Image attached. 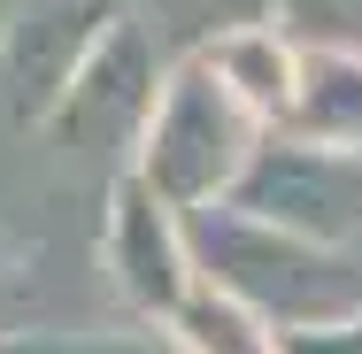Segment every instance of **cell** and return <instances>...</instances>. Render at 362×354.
Returning <instances> with one entry per match:
<instances>
[{"mask_svg":"<svg viewBox=\"0 0 362 354\" xmlns=\"http://www.w3.org/2000/svg\"><path fill=\"white\" fill-rule=\"evenodd\" d=\"M193 231V262H201V285L255 308L270 331H308V324H339V316H362V278L347 270L339 247H316V239H293L262 216L231 208H193L185 216Z\"/></svg>","mask_w":362,"mask_h":354,"instance_id":"obj_1","label":"cell"},{"mask_svg":"<svg viewBox=\"0 0 362 354\" xmlns=\"http://www.w3.org/2000/svg\"><path fill=\"white\" fill-rule=\"evenodd\" d=\"M262 139H270V124L201 54H185V62H170V85H162V100L146 116V139L132 154V177L154 185L177 216H193V208L231 201V185L247 177Z\"/></svg>","mask_w":362,"mask_h":354,"instance_id":"obj_2","label":"cell"},{"mask_svg":"<svg viewBox=\"0 0 362 354\" xmlns=\"http://www.w3.org/2000/svg\"><path fill=\"white\" fill-rule=\"evenodd\" d=\"M231 208L262 216L293 239H316V247H355L362 239V154L270 131L255 146L247 177L231 185Z\"/></svg>","mask_w":362,"mask_h":354,"instance_id":"obj_3","label":"cell"},{"mask_svg":"<svg viewBox=\"0 0 362 354\" xmlns=\"http://www.w3.org/2000/svg\"><path fill=\"white\" fill-rule=\"evenodd\" d=\"M162 85H170V62H162L154 31L124 8L116 31H108V39L93 47V62L77 70V85L62 93V108L47 116V131L70 146V154H124V170H132Z\"/></svg>","mask_w":362,"mask_h":354,"instance_id":"obj_4","label":"cell"},{"mask_svg":"<svg viewBox=\"0 0 362 354\" xmlns=\"http://www.w3.org/2000/svg\"><path fill=\"white\" fill-rule=\"evenodd\" d=\"M100 262L108 285L124 293V308H139L146 324H170L193 293H201V262H193V231L154 185L132 170L108 185V223H100Z\"/></svg>","mask_w":362,"mask_h":354,"instance_id":"obj_5","label":"cell"},{"mask_svg":"<svg viewBox=\"0 0 362 354\" xmlns=\"http://www.w3.org/2000/svg\"><path fill=\"white\" fill-rule=\"evenodd\" d=\"M116 16H124V0H31L0 47V108L16 124L47 131V116L62 108L77 70L93 62V47L116 31Z\"/></svg>","mask_w":362,"mask_h":354,"instance_id":"obj_6","label":"cell"},{"mask_svg":"<svg viewBox=\"0 0 362 354\" xmlns=\"http://www.w3.org/2000/svg\"><path fill=\"white\" fill-rule=\"evenodd\" d=\"M209 70L278 131L286 124V108H293V85H300V47H293L278 23H239V31H216L209 47H193Z\"/></svg>","mask_w":362,"mask_h":354,"instance_id":"obj_7","label":"cell"},{"mask_svg":"<svg viewBox=\"0 0 362 354\" xmlns=\"http://www.w3.org/2000/svg\"><path fill=\"white\" fill-rule=\"evenodd\" d=\"M278 131L362 154V54H300V85Z\"/></svg>","mask_w":362,"mask_h":354,"instance_id":"obj_8","label":"cell"},{"mask_svg":"<svg viewBox=\"0 0 362 354\" xmlns=\"http://www.w3.org/2000/svg\"><path fill=\"white\" fill-rule=\"evenodd\" d=\"M170 339H177L185 354H286V331H270L255 308L223 300V293H209V285L170 316Z\"/></svg>","mask_w":362,"mask_h":354,"instance_id":"obj_9","label":"cell"},{"mask_svg":"<svg viewBox=\"0 0 362 354\" xmlns=\"http://www.w3.org/2000/svg\"><path fill=\"white\" fill-rule=\"evenodd\" d=\"M270 23L300 54H362V0H278Z\"/></svg>","mask_w":362,"mask_h":354,"instance_id":"obj_10","label":"cell"},{"mask_svg":"<svg viewBox=\"0 0 362 354\" xmlns=\"http://www.w3.org/2000/svg\"><path fill=\"white\" fill-rule=\"evenodd\" d=\"M0 354H185V347L170 339V324L162 331L124 324V331H16L0 339Z\"/></svg>","mask_w":362,"mask_h":354,"instance_id":"obj_11","label":"cell"},{"mask_svg":"<svg viewBox=\"0 0 362 354\" xmlns=\"http://www.w3.org/2000/svg\"><path fill=\"white\" fill-rule=\"evenodd\" d=\"M286 354H362V316H339V324L286 331Z\"/></svg>","mask_w":362,"mask_h":354,"instance_id":"obj_12","label":"cell"},{"mask_svg":"<svg viewBox=\"0 0 362 354\" xmlns=\"http://www.w3.org/2000/svg\"><path fill=\"white\" fill-rule=\"evenodd\" d=\"M23 8H31V0H0V47H8V31L23 23Z\"/></svg>","mask_w":362,"mask_h":354,"instance_id":"obj_13","label":"cell"}]
</instances>
